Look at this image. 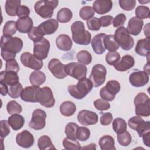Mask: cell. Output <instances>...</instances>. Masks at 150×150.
<instances>
[{
    "mask_svg": "<svg viewBox=\"0 0 150 150\" xmlns=\"http://www.w3.org/2000/svg\"><path fill=\"white\" fill-rule=\"evenodd\" d=\"M72 39L79 45H88L91 42V35L90 33L85 30L83 22L80 21H76L71 26Z\"/></svg>",
    "mask_w": 150,
    "mask_h": 150,
    "instance_id": "6da1fadb",
    "label": "cell"
},
{
    "mask_svg": "<svg viewBox=\"0 0 150 150\" xmlns=\"http://www.w3.org/2000/svg\"><path fill=\"white\" fill-rule=\"evenodd\" d=\"M93 87V85L90 79L85 77L79 80L76 85L69 86L67 90L73 97L81 100L92 90Z\"/></svg>",
    "mask_w": 150,
    "mask_h": 150,
    "instance_id": "7a4b0ae2",
    "label": "cell"
},
{
    "mask_svg": "<svg viewBox=\"0 0 150 150\" xmlns=\"http://www.w3.org/2000/svg\"><path fill=\"white\" fill-rule=\"evenodd\" d=\"M57 0H42L36 2L34 5L36 13L43 19L51 18L53 15L54 9L57 6Z\"/></svg>",
    "mask_w": 150,
    "mask_h": 150,
    "instance_id": "3957f363",
    "label": "cell"
},
{
    "mask_svg": "<svg viewBox=\"0 0 150 150\" xmlns=\"http://www.w3.org/2000/svg\"><path fill=\"white\" fill-rule=\"evenodd\" d=\"M135 112L137 115L148 117L150 115V100L145 93H139L134 98Z\"/></svg>",
    "mask_w": 150,
    "mask_h": 150,
    "instance_id": "277c9868",
    "label": "cell"
},
{
    "mask_svg": "<svg viewBox=\"0 0 150 150\" xmlns=\"http://www.w3.org/2000/svg\"><path fill=\"white\" fill-rule=\"evenodd\" d=\"M114 36L115 41L122 49L129 50L134 46V39L125 27L118 28L115 31Z\"/></svg>",
    "mask_w": 150,
    "mask_h": 150,
    "instance_id": "5b68a950",
    "label": "cell"
},
{
    "mask_svg": "<svg viewBox=\"0 0 150 150\" xmlns=\"http://www.w3.org/2000/svg\"><path fill=\"white\" fill-rule=\"evenodd\" d=\"M23 47V42L18 37L2 36L1 38V50L13 54L21 52Z\"/></svg>",
    "mask_w": 150,
    "mask_h": 150,
    "instance_id": "8992f818",
    "label": "cell"
},
{
    "mask_svg": "<svg viewBox=\"0 0 150 150\" xmlns=\"http://www.w3.org/2000/svg\"><path fill=\"white\" fill-rule=\"evenodd\" d=\"M121 88L120 84L117 80L108 81L105 86L102 87L100 90V96L103 100L107 101H112L115 95L120 91Z\"/></svg>",
    "mask_w": 150,
    "mask_h": 150,
    "instance_id": "52a82bcc",
    "label": "cell"
},
{
    "mask_svg": "<svg viewBox=\"0 0 150 150\" xmlns=\"http://www.w3.org/2000/svg\"><path fill=\"white\" fill-rule=\"evenodd\" d=\"M128 125L130 128L136 131L141 137L145 134L150 132L149 121H145L141 116H134L129 119Z\"/></svg>",
    "mask_w": 150,
    "mask_h": 150,
    "instance_id": "ba28073f",
    "label": "cell"
},
{
    "mask_svg": "<svg viewBox=\"0 0 150 150\" xmlns=\"http://www.w3.org/2000/svg\"><path fill=\"white\" fill-rule=\"evenodd\" d=\"M107 69L101 64L94 65L91 70L89 79L95 87H98L103 84L105 81Z\"/></svg>",
    "mask_w": 150,
    "mask_h": 150,
    "instance_id": "9c48e42d",
    "label": "cell"
},
{
    "mask_svg": "<svg viewBox=\"0 0 150 150\" xmlns=\"http://www.w3.org/2000/svg\"><path fill=\"white\" fill-rule=\"evenodd\" d=\"M37 101L43 107L50 108L55 104V99L52 90L49 87L39 88L37 93Z\"/></svg>",
    "mask_w": 150,
    "mask_h": 150,
    "instance_id": "30bf717a",
    "label": "cell"
},
{
    "mask_svg": "<svg viewBox=\"0 0 150 150\" xmlns=\"http://www.w3.org/2000/svg\"><path fill=\"white\" fill-rule=\"evenodd\" d=\"M66 71L67 75L80 80L86 77L87 67L83 64L77 62H71L66 65Z\"/></svg>",
    "mask_w": 150,
    "mask_h": 150,
    "instance_id": "8fae6325",
    "label": "cell"
},
{
    "mask_svg": "<svg viewBox=\"0 0 150 150\" xmlns=\"http://www.w3.org/2000/svg\"><path fill=\"white\" fill-rule=\"evenodd\" d=\"M46 114L45 111L39 108L36 109L32 112L29 126L35 130H40L46 125Z\"/></svg>",
    "mask_w": 150,
    "mask_h": 150,
    "instance_id": "7c38bea8",
    "label": "cell"
},
{
    "mask_svg": "<svg viewBox=\"0 0 150 150\" xmlns=\"http://www.w3.org/2000/svg\"><path fill=\"white\" fill-rule=\"evenodd\" d=\"M20 60L24 66L35 70H40L43 64L42 60L38 59L34 54L33 55L29 52L23 53L21 56Z\"/></svg>",
    "mask_w": 150,
    "mask_h": 150,
    "instance_id": "4fadbf2b",
    "label": "cell"
},
{
    "mask_svg": "<svg viewBox=\"0 0 150 150\" xmlns=\"http://www.w3.org/2000/svg\"><path fill=\"white\" fill-rule=\"evenodd\" d=\"M65 67L66 65L56 58L51 59L48 63L49 70L56 78L59 79H63L68 76Z\"/></svg>",
    "mask_w": 150,
    "mask_h": 150,
    "instance_id": "5bb4252c",
    "label": "cell"
},
{
    "mask_svg": "<svg viewBox=\"0 0 150 150\" xmlns=\"http://www.w3.org/2000/svg\"><path fill=\"white\" fill-rule=\"evenodd\" d=\"M50 46V42L45 38L34 42L33 54L40 60L45 59L48 56Z\"/></svg>",
    "mask_w": 150,
    "mask_h": 150,
    "instance_id": "9a60e30c",
    "label": "cell"
},
{
    "mask_svg": "<svg viewBox=\"0 0 150 150\" xmlns=\"http://www.w3.org/2000/svg\"><path fill=\"white\" fill-rule=\"evenodd\" d=\"M149 75L145 71H135L131 73L129 81L131 84L136 87H140L146 85L149 81Z\"/></svg>",
    "mask_w": 150,
    "mask_h": 150,
    "instance_id": "2e32d148",
    "label": "cell"
},
{
    "mask_svg": "<svg viewBox=\"0 0 150 150\" xmlns=\"http://www.w3.org/2000/svg\"><path fill=\"white\" fill-rule=\"evenodd\" d=\"M98 115L96 112L87 110L80 111L77 115L78 121L84 126L96 124L98 122Z\"/></svg>",
    "mask_w": 150,
    "mask_h": 150,
    "instance_id": "e0dca14e",
    "label": "cell"
},
{
    "mask_svg": "<svg viewBox=\"0 0 150 150\" xmlns=\"http://www.w3.org/2000/svg\"><path fill=\"white\" fill-rule=\"evenodd\" d=\"M16 142L21 147L24 148H30L35 142L33 135L27 130H23L17 134L16 137Z\"/></svg>",
    "mask_w": 150,
    "mask_h": 150,
    "instance_id": "ac0fdd59",
    "label": "cell"
},
{
    "mask_svg": "<svg viewBox=\"0 0 150 150\" xmlns=\"http://www.w3.org/2000/svg\"><path fill=\"white\" fill-rule=\"evenodd\" d=\"M113 3L111 0H96L93 4V8L98 15L105 14L112 8Z\"/></svg>",
    "mask_w": 150,
    "mask_h": 150,
    "instance_id": "d6986e66",
    "label": "cell"
},
{
    "mask_svg": "<svg viewBox=\"0 0 150 150\" xmlns=\"http://www.w3.org/2000/svg\"><path fill=\"white\" fill-rule=\"evenodd\" d=\"M134 64V58L130 55L127 54L124 56L114 66L118 71H125L132 67Z\"/></svg>",
    "mask_w": 150,
    "mask_h": 150,
    "instance_id": "ffe728a7",
    "label": "cell"
},
{
    "mask_svg": "<svg viewBox=\"0 0 150 150\" xmlns=\"http://www.w3.org/2000/svg\"><path fill=\"white\" fill-rule=\"evenodd\" d=\"M39 87L36 86H28L26 87L22 90L21 94L22 100L26 102L36 103L37 101V93L39 90Z\"/></svg>",
    "mask_w": 150,
    "mask_h": 150,
    "instance_id": "44dd1931",
    "label": "cell"
},
{
    "mask_svg": "<svg viewBox=\"0 0 150 150\" xmlns=\"http://www.w3.org/2000/svg\"><path fill=\"white\" fill-rule=\"evenodd\" d=\"M143 25L144 22L142 19L134 16L129 20L127 29L129 34L137 36L141 33Z\"/></svg>",
    "mask_w": 150,
    "mask_h": 150,
    "instance_id": "7402d4cb",
    "label": "cell"
},
{
    "mask_svg": "<svg viewBox=\"0 0 150 150\" xmlns=\"http://www.w3.org/2000/svg\"><path fill=\"white\" fill-rule=\"evenodd\" d=\"M19 78L17 73L13 71H2L0 73V83L11 86L19 83Z\"/></svg>",
    "mask_w": 150,
    "mask_h": 150,
    "instance_id": "603a6c76",
    "label": "cell"
},
{
    "mask_svg": "<svg viewBox=\"0 0 150 150\" xmlns=\"http://www.w3.org/2000/svg\"><path fill=\"white\" fill-rule=\"evenodd\" d=\"M106 35V34L103 33L97 34L94 36L91 42L92 48L97 54H101L105 50L104 46V38Z\"/></svg>",
    "mask_w": 150,
    "mask_h": 150,
    "instance_id": "cb8c5ba5",
    "label": "cell"
},
{
    "mask_svg": "<svg viewBox=\"0 0 150 150\" xmlns=\"http://www.w3.org/2000/svg\"><path fill=\"white\" fill-rule=\"evenodd\" d=\"M16 23L18 30L22 33H28L33 27V21L29 16L19 18Z\"/></svg>",
    "mask_w": 150,
    "mask_h": 150,
    "instance_id": "d4e9b609",
    "label": "cell"
},
{
    "mask_svg": "<svg viewBox=\"0 0 150 150\" xmlns=\"http://www.w3.org/2000/svg\"><path fill=\"white\" fill-rule=\"evenodd\" d=\"M45 35L54 33L59 27L58 21L54 19H49L39 25Z\"/></svg>",
    "mask_w": 150,
    "mask_h": 150,
    "instance_id": "484cf974",
    "label": "cell"
},
{
    "mask_svg": "<svg viewBox=\"0 0 150 150\" xmlns=\"http://www.w3.org/2000/svg\"><path fill=\"white\" fill-rule=\"evenodd\" d=\"M135 51L139 56H148L150 53L149 38H146L139 40L135 47Z\"/></svg>",
    "mask_w": 150,
    "mask_h": 150,
    "instance_id": "4316f807",
    "label": "cell"
},
{
    "mask_svg": "<svg viewBox=\"0 0 150 150\" xmlns=\"http://www.w3.org/2000/svg\"><path fill=\"white\" fill-rule=\"evenodd\" d=\"M56 44L59 49L63 51H69L71 49L73 43L69 36L62 34L56 38Z\"/></svg>",
    "mask_w": 150,
    "mask_h": 150,
    "instance_id": "83f0119b",
    "label": "cell"
},
{
    "mask_svg": "<svg viewBox=\"0 0 150 150\" xmlns=\"http://www.w3.org/2000/svg\"><path fill=\"white\" fill-rule=\"evenodd\" d=\"M8 122L13 130L18 131L21 129L23 126L25 119L23 116L19 114H12L8 118Z\"/></svg>",
    "mask_w": 150,
    "mask_h": 150,
    "instance_id": "f1b7e54d",
    "label": "cell"
},
{
    "mask_svg": "<svg viewBox=\"0 0 150 150\" xmlns=\"http://www.w3.org/2000/svg\"><path fill=\"white\" fill-rule=\"evenodd\" d=\"M29 80L32 86L39 87L45 83L46 76L43 72L39 70H35L31 73L29 76Z\"/></svg>",
    "mask_w": 150,
    "mask_h": 150,
    "instance_id": "f546056e",
    "label": "cell"
},
{
    "mask_svg": "<svg viewBox=\"0 0 150 150\" xmlns=\"http://www.w3.org/2000/svg\"><path fill=\"white\" fill-rule=\"evenodd\" d=\"M76 111V106L74 103L70 101L63 102L60 106V113L66 117L73 115Z\"/></svg>",
    "mask_w": 150,
    "mask_h": 150,
    "instance_id": "4dcf8cb0",
    "label": "cell"
},
{
    "mask_svg": "<svg viewBox=\"0 0 150 150\" xmlns=\"http://www.w3.org/2000/svg\"><path fill=\"white\" fill-rule=\"evenodd\" d=\"M99 145L101 150H115L114 138L110 135H104L100 138Z\"/></svg>",
    "mask_w": 150,
    "mask_h": 150,
    "instance_id": "1f68e13d",
    "label": "cell"
},
{
    "mask_svg": "<svg viewBox=\"0 0 150 150\" xmlns=\"http://www.w3.org/2000/svg\"><path fill=\"white\" fill-rule=\"evenodd\" d=\"M21 1L20 0H7L5 2V8L6 13L11 16L16 15V12L21 6Z\"/></svg>",
    "mask_w": 150,
    "mask_h": 150,
    "instance_id": "d6a6232c",
    "label": "cell"
},
{
    "mask_svg": "<svg viewBox=\"0 0 150 150\" xmlns=\"http://www.w3.org/2000/svg\"><path fill=\"white\" fill-rule=\"evenodd\" d=\"M104 46L105 49L110 52L116 51L119 49V45L115 41L113 35H106L104 38Z\"/></svg>",
    "mask_w": 150,
    "mask_h": 150,
    "instance_id": "836d02e7",
    "label": "cell"
},
{
    "mask_svg": "<svg viewBox=\"0 0 150 150\" xmlns=\"http://www.w3.org/2000/svg\"><path fill=\"white\" fill-rule=\"evenodd\" d=\"M73 17V13L70 9L63 8L60 9L57 13V19L61 23H67L69 22Z\"/></svg>",
    "mask_w": 150,
    "mask_h": 150,
    "instance_id": "e575fe53",
    "label": "cell"
},
{
    "mask_svg": "<svg viewBox=\"0 0 150 150\" xmlns=\"http://www.w3.org/2000/svg\"><path fill=\"white\" fill-rule=\"evenodd\" d=\"M39 149L40 150H46L49 149H56L50 137L47 135H43L40 137L38 141Z\"/></svg>",
    "mask_w": 150,
    "mask_h": 150,
    "instance_id": "d590c367",
    "label": "cell"
},
{
    "mask_svg": "<svg viewBox=\"0 0 150 150\" xmlns=\"http://www.w3.org/2000/svg\"><path fill=\"white\" fill-rule=\"evenodd\" d=\"M127 123L125 121L121 118H115L112 122V128L117 134H121L127 131Z\"/></svg>",
    "mask_w": 150,
    "mask_h": 150,
    "instance_id": "8d00e7d4",
    "label": "cell"
},
{
    "mask_svg": "<svg viewBox=\"0 0 150 150\" xmlns=\"http://www.w3.org/2000/svg\"><path fill=\"white\" fill-rule=\"evenodd\" d=\"M16 23L14 21H9L6 22L3 28V36H12L17 30Z\"/></svg>",
    "mask_w": 150,
    "mask_h": 150,
    "instance_id": "74e56055",
    "label": "cell"
},
{
    "mask_svg": "<svg viewBox=\"0 0 150 150\" xmlns=\"http://www.w3.org/2000/svg\"><path fill=\"white\" fill-rule=\"evenodd\" d=\"M79 128V125L74 122H69L65 127V134L67 136V138L76 140L77 138V131Z\"/></svg>",
    "mask_w": 150,
    "mask_h": 150,
    "instance_id": "f35d334b",
    "label": "cell"
},
{
    "mask_svg": "<svg viewBox=\"0 0 150 150\" xmlns=\"http://www.w3.org/2000/svg\"><path fill=\"white\" fill-rule=\"evenodd\" d=\"M28 35L30 40L36 42L43 39L45 34L39 26H34L28 33Z\"/></svg>",
    "mask_w": 150,
    "mask_h": 150,
    "instance_id": "ab89813d",
    "label": "cell"
},
{
    "mask_svg": "<svg viewBox=\"0 0 150 150\" xmlns=\"http://www.w3.org/2000/svg\"><path fill=\"white\" fill-rule=\"evenodd\" d=\"M78 62L84 65L89 64L92 61V56L90 53L87 50H81L77 54Z\"/></svg>",
    "mask_w": 150,
    "mask_h": 150,
    "instance_id": "60d3db41",
    "label": "cell"
},
{
    "mask_svg": "<svg viewBox=\"0 0 150 150\" xmlns=\"http://www.w3.org/2000/svg\"><path fill=\"white\" fill-rule=\"evenodd\" d=\"M23 88L21 83H18L10 86L8 88V95L12 98H17L21 96Z\"/></svg>",
    "mask_w": 150,
    "mask_h": 150,
    "instance_id": "b9f144b4",
    "label": "cell"
},
{
    "mask_svg": "<svg viewBox=\"0 0 150 150\" xmlns=\"http://www.w3.org/2000/svg\"><path fill=\"white\" fill-rule=\"evenodd\" d=\"M6 110L9 114H20L22 111V106L14 100L10 101L6 105Z\"/></svg>",
    "mask_w": 150,
    "mask_h": 150,
    "instance_id": "7bdbcfd3",
    "label": "cell"
},
{
    "mask_svg": "<svg viewBox=\"0 0 150 150\" xmlns=\"http://www.w3.org/2000/svg\"><path fill=\"white\" fill-rule=\"evenodd\" d=\"M117 140L121 146H127L131 144L132 138L129 132L125 131L121 134H117Z\"/></svg>",
    "mask_w": 150,
    "mask_h": 150,
    "instance_id": "ee69618b",
    "label": "cell"
},
{
    "mask_svg": "<svg viewBox=\"0 0 150 150\" xmlns=\"http://www.w3.org/2000/svg\"><path fill=\"white\" fill-rule=\"evenodd\" d=\"M79 15L83 20H89L94 15V11L93 8L90 6H85L81 8L79 12Z\"/></svg>",
    "mask_w": 150,
    "mask_h": 150,
    "instance_id": "f6af8a7d",
    "label": "cell"
},
{
    "mask_svg": "<svg viewBox=\"0 0 150 150\" xmlns=\"http://www.w3.org/2000/svg\"><path fill=\"white\" fill-rule=\"evenodd\" d=\"M63 145L64 148L67 150H79L81 149L80 145L77 141L70 139L68 138L63 139Z\"/></svg>",
    "mask_w": 150,
    "mask_h": 150,
    "instance_id": "bcb514c9",
    "label": "cell"
},
{
    "mask_svg": "<svg viewBox=\"0 0 150 150\" xmlns=\"http://www.w3.org/2000/svg\"><path fill=\"white\" fill-rule=\"evenodd\" d=\"M135 13L137 18L140 19H147L149 17V8L144 6V5H139L136 8L135 11Z\"/></svg>",
    "mask_w": 150,
    "mask_h": 150,
    "instance_id": "7dc6e473",
    "label": "cell"
},
{
    "mask_svg": "<svg viewBox=\"0 0 150 150\" xmlns=\"http://www.w3.org/2000/svg\"><path fill=\"white\" fill-rule=\"evenodd\" d=\"M77 138L80 141H86L89 139L90 131L88 128L85 127H79L77 131Z\"/></svg>",
    "mask_w": 150,
    "mask_h": 150,
    "instance_id": "c3c4849f",
    "label": "cell"
},
{
    "mask_svg": "<svg viewBox=\"0 0 150 150\" xmlns=\"http://www.w3.org/2000/svg\"><path fill=\"white\" fill-rule=\"evenodd\" d=\"M120 60V54L116 51L109 52L105 56V60L107 64L114 66Z\"/></svg>",
    "mask_w": 150,
    "mask_h": 150,
    "instance_id": "681fc988",
    "label": "cell"
},
{
    "mask_svg": "<svg viewBox=\"0 0 150 150\" xmlns=\"http://www.w3.org/2000/svg\"><path fill=\"white\" fill-rule=\"evenodd\" d=\"M87 25L88 29L93 31L100 30L101 26L100 19L96 17H93L92 18L87 21Z\"/></svg>",
    "mask_w": 150,
    "mask_h": 150,
    "instance_id": "f907efd6",
    "label": "cell"
},
{
    "mask_svg": "<svg viewBox=\"0 0 150 150\" xmlns=\"http://www.w3.org/2000/svg\"><path fill=\"white\" fill-rule=\"evenodd\" d=\"M9 125L8 121L1 120L0 121V136L2 141H3V139L8 136L10 133Z\"/></svg>",
    "mask_w": 150,
    "mask_h": 150,
    "instance_id": "816d5d0a",
    "label": "cell"
},
{
    "mask_svg": "<svg viewBox=\"0 0 150 150\" xmlns=\"http://www.w3.org/2000/svg\"><path fill=\"white\" fill-rule=\"evenodd\" d=\"M118 2L121 8L127 11L132 10L136 5L135 0H120Z\"/></svg>",
    "mask_w": 150,
    "mask_h": 150,
    "instance_id": "f5cc1de1",
    "label": "cell"
},
{
    "mask_svg": "<svg viewBox=\"0 0 150 150\" xmlns=\"http://www.w3.org/2000/svg\"><path fill=\"white\" fill-rule=\"evenodd\" d=\"M94 105L95 108L99 111L107 110L110 108V103L103 99H97L94 101Z\"/></svg>",
    "mask_w": 150,
    "mask_h": 150,
    "instance_id": "db71d44e",
    "label": "cell"
},
{
    "mask_svg": "<svg viewBox=\"0 0 150 150\" xmlns=\"http://www.w3.org/2000/svg\"><path fill=\"white\" fill-rule=\"evenodd\" d=\"M5 71H13L18 73L19 71V66L15 59L10 60L6 62Z\"/></svg>",
    "mask_w": 150,
    "mask_h": 150,
    "instance_id": "11a10c76",
    "label": "cell"
},
{
    "mask_svg": "<svg viewBox=\"0 0 150 150\" xmlns=\"http://www.w3.org/2000/svg\"><path fill=\"white\" fill-rule=\"evenodd\" d=\"M126 21V16L124 13H120L117 15L113 19L112 24L115 28H120L123 26Z\"/></svg>",
    "mask_w": 150,
    "mask_h": 150,
    "instance_id": "9f6ffc18",
    "label": "cell"
},
{
    "mask_svg": "<svg viewBox=\"0 0 150 150\" xmlns=\"http://www.w3.org/2000/svg\"><path fill=\"white\" fill-rule=\"evenodd\" d=\"M113 119L112 115L110 112H105L101 115L100 117V121L102 125H108L111 124Z\"/></svg>",
    "mask_w": 150,
    "mask_h": 150,
    "instance_id": "6f0895ef",
    "label": "cell"
},
{
    "mask_svg": "<svg viewBox=\"0 0 150 150\" xmlns=\"http://www.w3.org/2000/svg\"><path fill=\"white\" fill-rule=\"evenodd\" d=\"M29 13H30V10L29 8L25 5L19 6L16 12V15L19 18L29 16Z\"/></svg>",
    "mask_w": 150,
    "mask_h": 150,
    "instance_id": "680465c9",
    "label": "cell"
},
{
    "mask_svg": "<svg viewBox=\"0 0 150 150\" xmlns=\"http://www.w3.org/2000/svg\"><path fill=\"white\" fill-rule=\"evenodd\" d=\"M101 25L103 27L109 26L112 23L114 18L111 15H105L99 18Z\"/></svg>",
    "mask_w": 150,
    "mask_h": 150,
    "instance_id": "91938a15",
    "label": "cell"
},
{
    "mask_svg": "<svg viewBox=\"0 0 150 150\" xmlns=\"http://www.w3.org/2000/svg\"><path fill=\"white\" fill-rule=\"evenodd\" d=\"M142 138H143V142L144 144L147 146L148 147L150 146V132L145 134L143 136H142Z\"/></svg>",
    "mask_w": 150,
    "mask_h": 150,
    "instance_id": "94428289",
    "label": "cell"
},
{
    "mask_svg": "<svg viewBox=\"0 0 150 150\" xmlns=\"http://www.w3.org/2000/svg\"><path fill=\"white\" fill-rule=\"evenodd\" d=\"M0 92L1 95L6 96L8 93V88L7 85L0 83Z\"/></svg>",
    "mask_w": 150,
    "mask_h": 150,
    "instance_id": "6125c7cd",
    "label": "cell"
},
{
    "mask_svg": "<svg viewBox=\"0 0 150 150\" xmlns=\"http://www.w3.org/2000/svg\"><path fill=\"white\" fill-rule=\"evenodd\" d=\"M149 23H147L145 27H144V35L146 36L147 38H149Z\"/></svg>",
    "mask_w": 150,
    "mask_h": 150,
    "instance_id": "be15d7a7",
    "label": "cell"
}]
</instances>
